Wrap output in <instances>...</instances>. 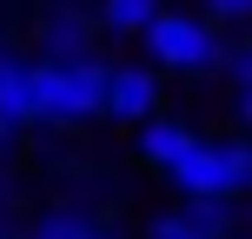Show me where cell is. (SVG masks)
Returning <instances> with one entry per match:
<instances>
[{
    "instance_id": "cell-7",
    "label": "cell",
    "mask_w": 252,
    "mask_h": 239,
    "mask_svg": "<svg viewBox=\"0 0 252 239\" xmlns=\"http://www.w3.org/2000/svg\"><path fill=\"white\" fill-rule=\"evenodd\" d=\"M40 47H47V60H87L93 53V34H87V13L60 7L47 20V34H40Z\"/></svg>"
},
{
    "instance_id": "cell-6",
    "label": "cell",
    "mask_w": 252,
    "mask_h": 239,
    "mask_svg": "<svg viewBox=\"0 0 252 239\" xmlns=\"http://www.w3.org/2000/svg\"><path fill=\"white\" fill-rule=\"evenodd\" d=\"M192 139H199V133H192L186 120H166V113H153V120H139V160L166 173V166H173L179 153L192 146Z\"/></svg>"
},
{
    "instance_id": "cell-9",
    "label": "cell",
    "mask_w": 252,
    "mask_h": 239,
    "mask_svg": "<svg viewBox=\"0 0 252 239\" xmlns=\"http://www.w3.org/2000/svg\"><path fill=\"white\" fill-rule=\"evenodd\" d=\"M159 13H166V0H100V20L113 27V34H126V40H139Z\"/></svg>"
},
{
    "instance_id": "cell-16",
    "label": "cell",
    "mask_w": 252,
    "mask_h": 239,
    "mask_svg": "<svg viewBox=\"0 0 252 239\" xmlns=\"http://www.w3.org/2000/svg\"><path fill=\"white\" fill-rule=\"evenodd\" d=\"M87 239H120V233H113V226H100V233H87Z\"/></svg>"
},
{
    "instance_id": "cell-13",
    "label": "cell",
    "mask_w": 252,
    "mask_h": 239,
    "mask_svg": "<svg viewBox=\"0 0 252 239\" xmlns=\"http://www.w3.org/2000/svg\"><path fill=\"white\" fill-rule=\"evenodd\" d=\"M226 73H232V87H252V34L239 47H226Z\"/></svg>"
},
{
    "instance_id": "cell-15",
    "label": "cell",
    "mask_w": 252,
    "mask_h": 239,
    "mask_svg": "<svg viewBox=\"0 0 252 239\" xmlns=\"http://www.w3.org/2000/svg\"><path fill=\"white\" fill-rule=\"evenodd\" d=\"M239 120H246V133H252V87H239Z\"/></svg>"
},
{
    "instance_id": "cell-10",
    "label": "cell",
    "mask_w": 252,
    "mask_h": 239,
    "mask_svg": "<svg viewBox=\"0 0 252 239\" xmlns=\"http://www.w3.org/2000/svg\"><path fill=\"white\" fill-rule=\"evenodd\" d=\"M146 239H219V233H206L199 219L179 206V213H159V219H153V226H146Z\"/></svg>"
},
{
    "instance_id": "cell-19",
    "label": "cell",
    "mask_w": 252,
    "mask_h": 239,
    "mask_svg": "<svg viewBox=\"0 0 252 239\" xmlns=\"http://www.w3.org/2000/svg\"><path fill=\"white\" fill-rule=\"evenodd\" d=\"M219 239H232V233H219Z\"/></svg>"
},
{
    "instance_id": "cell-3",
    "label": "cell",
    "mask_w": 252,
    "mask_h": 239,
    "mask_svg": "<svg viewBox=\"0 0 252 239\" xmlns=\"http://www.w3.org/2000/svg\"><path fill=\"white\" fill-rule=\"evenodd\" d=\"M139 40H146L153 67H166V73H213V67H226V40H219L213 13H173L166 7Z\"/></svg>"
},
{
    "instance_id": "cell-5",
    "label": "cell",
    "mask_w": 252,
    "mask_h": 239,
    "mask_svg": "<svg viewBox=\"0 0 252 239\" xmlns=\"http://www.w3.org/2000/svg\"><path fill=\"white\" fill-rule=\"evenodd\" d=\"M0 113L13 126H33V60H20L13 47H0Z\"/></svg>"
},
{
    "instance_id": "cell-18",
    "label": "cell",
    "mask_w": 252,
    "mask_h": 239,
    "mask_svg": "<svg viewBox=\"0 0 252 239\" xmlns=\"http://www.w3.org/2000/svg\"><path fill=\"white\" fill-rule=\"evenodd\" d=\"M0 239H20V233H0Z\"/></svg>"
},
{
    "instance_id": "cell-11",
    "label": "cell",
    "mask_w": 252,
    "mask_h": 239,
    "mask_svg": "<svg viewBox=\"0 0 252 239\" xmlns=\"http://www.w3.org/2000/svg\"><path fill=\"white\" fill-rule=\"evenodd\" d=\"M186 213L199 219L206 233H232V200H213V193H199V200H186Z\"/></svg>"
},
{
    "instance_id": "cell-2",
    "label": "cell",
    "mask_w": 252,
    "mask_h": 239,
    "mask_svg": "<svg viewBox=\"0 0 252 239\" xmlns=\"http://www.w3.org/2000/svg\"><path fill=\"white\" fill-rule=\"evenodd\" d=\"M166 179H173L179 200H199V193L239 200V193H252V139H206L199 133L173 166H166Z\"/></svg>"
},
{
    "instance_id": "cell-8",
    "label": "cell",
    "mask_w": 252,
    "mask_h": 239,
    "mask_svg": "<svg viewBox=\"0 0 252 239\" xmlns=\"http://www.w3.org/2000/svg\"><path fill=\"white\" fill-rule=\"evenodd\" d=\"M87 233H100V219H93L87 206H73V200L33 213V226H27V239H87Z\"/></svg>"
},
{
    "instance_id": "cell-1",
    "label": "cell",
    "mask_w": 252,
    "mask_h": 239,
    "mask_svg": "<svg viewBox=\"0 0 252 239\" xmlns=\"http://www.w3.org/2000/svg\"><path fill=\"white\" fill-rule=\"evenodd\" d=\"M106 80H113V67L100 53H87V60H33V120L87 126L93 113H106Z\"/></svg>"
},
{
    "instance_id": "cell-14",
    "label": "cell",
    "mask_w": 252,
    "mask_h": 239,
    "mask_svg": "<svg viewBox=\"0 0 252 239\" xmlns=\"http://www.w3.org/2000/svg\"><path fill=\"white\" fill-rule=\"evenodd\" d=\"M13 133H20V126H13L7 113H0V160H7V153H13Z\"/></svg>"
},
{
    "instance_id": "cell-12",
    "label": "cell",
    "mask_w": 252,
    "mask_h": 239,
    "mask_svg": "<svg viewBox=\"0 0 252 239\" xmlns=\"http://www.w3.org/2000/svg\"><path fill=\"white\" fill-rule=\"evenodd\" d=\"M206 13L219 27H252V0H206Z\"/></svg>"
},
{
    "instance_id": "cell-4",
    "label": "cell",
    "mask_w": 252,
    "mask_h": 239,
    "mask_svg": "<svg viewBox=\"0 0 252 239\" xmlns=\"http://www.w3.org/2000/svg\"><path fill=\"white\" fill-rule=\"evenodd\" d=\"M159 113V73L153 67H113V80H106V120H153Z\"/></svg>"
},
{
    "instance_id": "cell-17",
    "label": "cell",
    "mask_w": 252,
    "mask_h": 239,
    "mask_svg": "<svg viewBox=\"0 0 252 239\" xmlns=\"http://www.w3.org/2000/svg\"><path fill=\"white\" fill-rule=\"evenodd\" d=\"M246 226H252V206H246Z\"/></svg>"
}]
</instances>
